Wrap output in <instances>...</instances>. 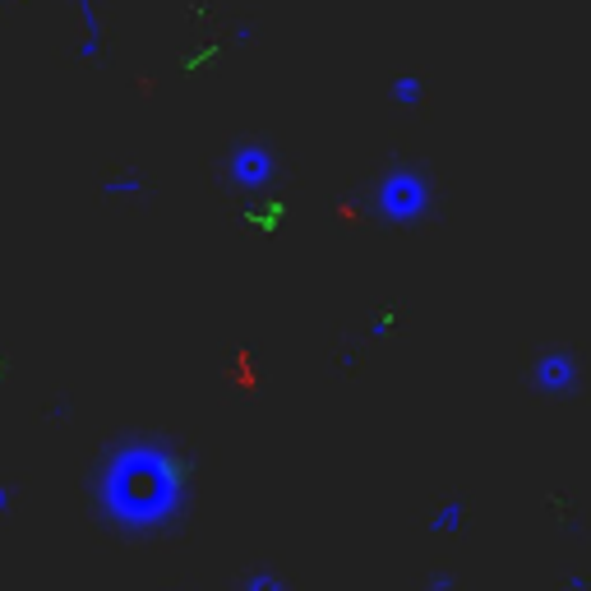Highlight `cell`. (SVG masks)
Instances as JSON below:
<instances>
[{"instance_id": "3957f363", "label": "cell", "mask_w": 591, "mask_h": 591, "mask_svg": "<svg viewBox=\"0 0 591 591\" xmlns=\"http://www.w3.org/2000/svg\"><path fill=\"white\" fill-rule=\"evenodd\" d=\"M227 181L241 194H268L278 181V153L264 139H245L227 153Z\"/></svg>"}, {"instance_id": "7c38bea8", "label": "cell", "mask_w": 591, "mask_h": 591, "mask_svg": "<svg viewBox=\"0 0 591 591\" xmlns=\"http://www.w3.org/2000/svg\"><path fill=\"white\" fill-rule=\"evenodd\" d=\"M0 5H10V0H0Z\"/></svg>"}, {"instance_id": "52a82bcc", "label": "cell", "mask_w": 591, "mask_h": 591, "mask_svg": "<svg viewBox=\"0 0 591 591\" xmlns=\"http://www.w3.org/2000/svg\"><path fill=\"white\" fill-rule=\"evenodd\" d=\"M79 14H84V56L93 61L97 47H102V24H97V10H93V0H79Z\"/></svg>"}, {"instance_id": "277c9868", "label": "cell", "mask_w": 591, "mask_h": 591, "mask_svg": "<svg viewBox=\"0 0 591 591\" xmlns=\"http://www.w3.org/2000/svg\"><path fill=\"white\" fill-rule=\"evenodd\" d=\"M531 388L555 393V398L573 393V388H578V356H573V351H564V347L536 356V365H531Z\"/></svg>"}, {"instance_id": "9c48e42d", "label": "cell", "mask_w": 591, "mask_h": 591, "mask_svg": "<svg viewBox=\"0 0 591 591\" xmlns=\"http://www.w3.org/2000/svg\"><path fill=\"white\" fill-rule=\"evenodd\" d=\"M393 102H402V107H416V102H421V79H416V74L398 79V84H393Z\"/></svg>"}, {"instance_id": "6da1fadb", "label": "cell", "mask_w": 591, "mask_h": 591, "mask_svg": "<svg viewBox=\"0 0 591 591\" xmlns=\"http://www.w3.org/2000/svg\"><path fill=\"white\" fill-rule=\"evenodd\" d=\"M194 453L157 430L107 439L88 471V499L107 531L121 536H157L181 527L190 513Z\"/></svg>"}, {"instance_id": "7a4b0ae2", "label": "cell", "mask_w": 591, "mask_h": 591, "mask_svg": "<svg viewBox=\"0 0 591 591\" xmlns=\"http://www.w3.org/2000/svg\"><path fill=\"white\" fill-rule=\"evenodd\" d=\"M435 208V181L411 162H393L374 185V213L388 227H416L421 218H430Z\"/></svg>"}, {"instance_id": "5b68a950", "label": "cell", "mask_w": 591, "mask_h": 591, "mask_svg": "<svg viewBox=\"0 0 591 591\" xmlns=\"http://www.w3.org/2000/svg\"><path fill=\"white\" fill-rule=\"evenodd\" d=\"M462 522H467V499H448V504L435 513L430 531H435V536H453V531H462Z\"/></svg>"}, {"instance_id": "8fae6325", "label": "cell", "mask_w": 591, "mask_h": 591, "mask_svg": "<svg viewBox=\"0 0 591 591\" xmlns=\"http://www.w3.org/2000/svg\"><path fill=\"white\" fill-rule=\"evenodd\" d=\"M14 513V485H0V518Z\"/></svg>"}, {"instance_id": "8992f818", "label": "cell", "mask_w": 591, "mask_h": 591, "mask_svg": "<svg viewBox=\"0 0 591 591\" xmlns=\"http://www.w3.org/2000/svg\"><path fill=\"white\" fill-rule=\"evenodd\" d=\"M236 591H291V582L282 578L278 568H250Z\"/></svg>"}, {"instance_id": "ba28073f", "label": "cell", "mask_w": 591, "mask_h": 591, "mask_svg": "<svg viewBox=\"0 0 591 591\" xmlns=\"http://www.w3.org/2000/svg\"><path fill=\"white\" fill-rule=\"evenodd\" d=\"M102 190H107L111 199H130V194H144V190H148V181L139 176V171H130V176H111V181L102 185Z\"/></svg>"}, {"instance_id": "30bf717a", "label": "cell", "mask_w": 591, "mask_h": 591, "mask_svg": "<svg viewBox=\"0 0 591 591\" xmlns=\"http://www.w3.org/2000/svg\"><path fill=\"white\" fill-rule=\"evenodd\" d=\"M425 591H453V573H430V578H425Z\"/></svg>"}]
</instances>
